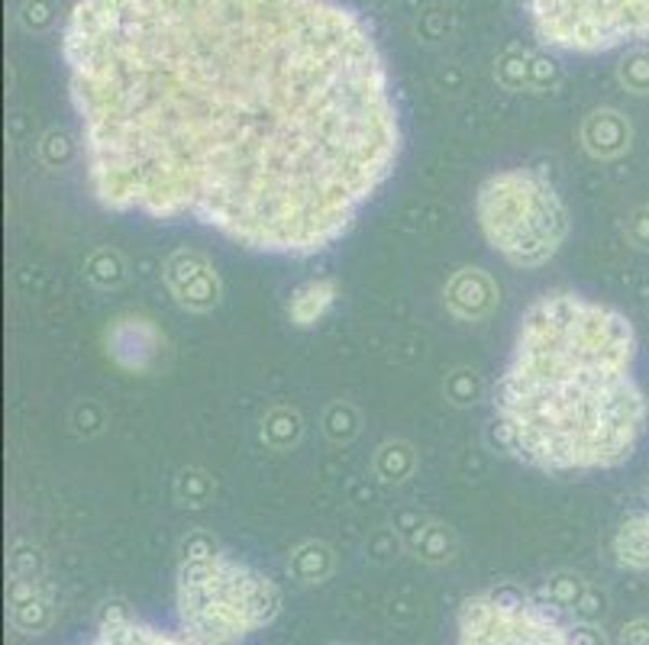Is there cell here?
<instances>
[{"mask_svg":"<svg viewBox=\"0 0 649 645\" xmlns=\"http://www.w3.org/2000/svg\"><path fill=\"white\" fill-rule=\"evenodd\" d=\"M610 556L620 568L649 571V514L627 516L610 536Z\"/></svg>","mask_w":649,"mask_h":645,"instance_id":"obj_14","label":"cell"},{"mask_svg":"<svg viewBox=\"0 0 649 645\" xmlns=\"http://www.w3.org/2000/svg\"><path fill=\"white\" fill-rule=\"evenodd\" d=\"M162 281L172 301L188 313H211L223 301V278L198 249H174L162 265Z\"/></svg>","mask_w":649,"mask_h":645,"instance_id":"obj_8","label":"cell"},{"mask_svg":"<svg viewBox=\"0 0 649 645\" xmlns=\"http://www.w3.org/2000/svg\"><path fill=\"white\" fill-rule=\"evenodd\" d=\"M494 78L498 85L508 90H523L530 87V52H523L520 45H511L498 55L494 62Z\"/></svg>","mask_w":649,"mask_h":645,"instance_id":"obj_21","label":"cell"},{"mask_svg":"<svg viewBox=\"0 0 649 645\" xmlns=\"http://www.w3.org/2000/svg\"><path fill=\"white\" fill-rule=\"evenodd\" d=\"M333 565H337L333 549L327 542L310 539L288 556V574L301 584H320L333 574Z\"/></svg>","mask_w":649,"mask_h":645,"instance_id":"obj_17","label":"cell"},{"mask_svg":"<svg viewBox=\"0 0 649 645\" xmlns=\"http://www.w3.org/2000/svg\"><path fill=\"white\" fill-rule=\"evenodd\" d=\"M359 427H362L359 410H355L352 404H347V400H337V404H330V407L323 410V432H327V439H333L337 445L352 442V439L359 436Z\"/></svg>","mask_w":649,"mask_h":645,"instance_id":"obj_23","label":"cell"},{"mask_svg":"<svg viewBox=\"0 0 649 645\" xmlns=\"http://www.w3.org/2000/svg\"><path fill=\"white\" fill-rule=\"evenodd\" d=\"M588 584L578 578V574H572V571H560V574H553L540 591H536V601H543L546 606H553V610H560V613H572V606L575 601L582 598V591H585Z\"/></svg>","mask_w":649,"mask_h":645,"instance_id":"obj_20","label":"cell"},{"mask_svg":"<svg viewBox=\"0 0 649 645\" xmlns=\"http://www.w3.org/2000/svg\"><path fill=\"white\" fill-rule=\"evenodd\" d=\"M401 533H404L407 549H411L417 559L439 565V561H449L456 556V536H453V529L443 526V523H433V519H424V516H414V526H407V529H401Z\"/></svg>","mask_w":649,"mask_h":645,"instance_id":"obj_15","label":"cell"},{"mask_svg":"<svg viewBox=\"0 0 649 645\" xmlns=\"http://www.w3.org/2000/svg\"><path fill=\"white\" fill-rule=\"evenodd\" d=\"M617 82L624 90L637 94V97H647L649 94V49L643 45H634L620 65H617Z\"/></svg>","mask_w":649,"mask_h":645,"instance_id":"obj_22","label":"cell"},{"mask_svg":"<svg viewBox=\"0 0 649 645\" xmlns=\"http://www.w3.org/2000/svg\"><path fill=\"white\" fill-rule=\"evenodd\" d=\"M620 645H649V620H634L630 626H624Z\"/></svg>","mask_w":649,"mask_h":645,"instance_id":"obj_31","label":"cell"},{"mask_svg":"<svg viewBox=\"0 0 649 645\" xmlns=\"http://www.w3.org/2000/svg\"><path fill=\"white\" fill-rule=\"evenodd\" d=\"M605 594H602L598 588H585L582 598L572 606V616H575L578 623H598L602 613H605Z\"/></svg>","mask_w":649,"mask_h":645,"instance_id":"obj_29","label":"cell"},{"mask_svg":"<svg viewBox=\"0 0 649 645\" xmlns=\"http://www.w3.org/2000/svg\"><path fill=\"white\" fill-rule=\"evenodd\" d=\"M7 601H10V623L20 633L36 636V633L49 630L55 620L52 598L45 591V578H10Z\"/></svg>","mask_w":649,"mask_h":645,"instance_id":"obj_11","label":"cell"},{"mask_svg":"<svg viewBox=\"0 0 649 645\" xmlns=\"http://www.w3.org/2000/svg\"><path fill=\"white\" fill-rule=\"evenodd\" d=\"M62 62L104 211L259 256L337 246L401 155L385 55L343 0H75Z\"/></svg>","mask_w":649,"mask_h":645,"instance_id":"obj_1","label":"cell"},{"mask_svg":"<svg viewBox=\"0 0 649 645\" xmlns=\"http://www.w3.org/2000/svg\"><path fill=\"white\" fill-rule=\"evenodd\" d=\"M52 152H58V169H65L75 155H82V139H72L68 129H49L40 142V155L43 162L52 159Z\"/></svg>","mask_w":649,"mask_h":645,"instance_id":"obj_26","label":"cell"},{"mask_svg":"<svg viewBox=\"0 0 649 645\" xmlns=\"http://www.w3.org/2000/svg\"><path fill=\"white\" fill-rule=\"evenodd\" d=\"M104 348L117 368L130 375H149L162 365L166 333L146 313H120L104 330Z\"/></svg>","mask_w":649,"mask_h":645,"instance_id":"obj_7","label":"cell"},{"mask_svg":"<svg viewBox=\"0 0 649 645\" xmlns=\"http://www.w3.org/2000/svg\"><path fill=\"white\" fill-rule=\"evenodd\" d=\"M372 472L382 484H404L407 477L417 472V452L411 442L404 439H389L379 445L375 459H372Z\"/></svg>","mask_w":649,"mask_h":645,"instance_id":"obj_16","label":"cell"},{"mask_svg":"<svg viewBox=\"0 0 649 645\" xmlns=\"http://www.w3.org/2000/svg\"><path fill=\"white\" fill-rule=\"evenodd\" d=\"M17 23L23 33H49L58 26V0H23L17 10Z\"/></svg>","mask_w":649,"mask_h":645,"instance_id":"obj_24","label":"cell"},{"mask_svg":"<svg viewBox=\"0 0 649 645\" xmlns=\"http://www.w3.org/2000/svg\"><path fill=\"white\" fill-rule=\"evenodd\" d=\"M174 497L181 507H204L214 497V481L198 469H188L174 481Z\"/></svg>","mask_w":649,"mask_h":645,"instance_id":"obj_25","label":"cell"},{"mask_svg":"<svg viewBox=\"0 0 649 645\" xmlns=\"http://www.w3.org/2000/svg\"><path fill=\"white\" fill-rule=\"evenodd\" d=\"M10 578H45L43 552L30 542H17L10 552Z\"/></svg>","mask_w":649,"mask_h":645,"instance_id":"obj_27","label":"cell"},{"mask_svg":"<svg viewBox=\"0 0 649 645\" xmlns=\"http://www.w3.org/2000/svg\"><path fill=\"white\" fill-rule=\"evenodd\" d=\"M647 514H649V494H647Z\"/></svg>","mask_w":649,"mask_h":645,"instance_id":"obj_32","label":"cell"},{"mask_svg":"<svg viewBox=\"0 0 649 645\" xmlns=\"http://www.w3.org/2000/svg\"><path fill=\"white\" fill-rule=\"evenodd\" d=\"M304 436V417L295 410V407H272L265 417H262V442L278 449V452H288L301 442Z\"/></svg>","mask_w":649,"mask_h":645,"instance_id":"obj_18","label":"cell"},{"mask_svg":"<svg viewBox=\"0 0 649 645\" xmlns=\"http://www.w3.org/2000/svg\"><path fill=\"white\" fill-rule=\"evenodd\" d=\"M174 606L191 645H240L278 616L281 591L198 529L181 542Z\"/></svg>","mask_w":649,"mask_h":645,"instance_id":"obj_3","label":"cell"},{"mask_svg":"<svg viewBox=\"0 0 649 645\" xmlns=\"http://www.w3.org/2000/svg\"><path fill=\"white\" fill-rule=\"evenodd\" d=\"M563 78V65L546 55V52H533L530 55V87L533 90H553Z\"/></svg>","mask_w":649,"mask_h":645,"instance_id":"obj_28","label":"cell"},{"mask_svg":"<svg viewBox=\"0 0 649 645\" xmlns=\"http://www.w3.org/2000/svg\"><path fill=\"white\" fill-rule=\"evenodd\" d=\"M634 323L578 291H546L520 313L494 385V436L543 474H592L630 462L647 432Z\"/></svg>","mask_w":649,"mask_h":645,"instance_id":"obj_2","label":"cell"},{"mask_svg":"<svg viewBox=\"0 0 649 645\" xmlns=\"http://www.w3.org/2000/svg\"><path fill=\"white\" fill-rule=\"evenodd\" d=\"M459 645H578L560 610L514 591H485L459 610Z\"/></svg>","mask_w":649,"mask_h":645,"instance_id":"obj_6","label":"cell"},{"mask_svg":"<svg viewBox=\"0 0 649 645\" xmlns=\"http://www.w3.org/2000/svg\"><path fill=\"white\" fill-rule=\"evenodd\" d=\"M337 301H340V284H337V278L320 275V278H307L304 284H298V288L291 291L288 303H285V310H288L291 326H298V330H313V326L333 310V303Z\"/></svg>","mask_w":649,"mask_h":645,"instance_id":"obj_13","label":"cell"},{"mask_svg":"<svg viewBox=\"0 0 649 645\" xmlns=\"http://www.w3.org/2000/svg\"><path fill=\"white\" fill-rule=\"evenodd\" d=\"M82 645H191L184 636H172L166 630H156L149 623L132 620L127 610H104L97 633Z\"/></svg>","mask_w":649,"mask_h":645,"instance_id":"obj_12","label":"cell"},{"mask_svg":"<svg viewBox=\"0 0 649 645\" xmlns=\"http://www.w3.org/2000/svg\"><path fill=\"white\" fill-rule=\"evenodd\" d=\"M578 139H582V149L598 159V162H610V159H620L630 142H634V127L630 120L614 110V107H602V110H592L585 120H582V129H578Z\"/></svg>","mask_w":649,"mask_h":645,"instance_id":"obj_10","label":"cell"},{"mask_svg":"<svg viewBox=\"0 0 649 645\" xmlns=\"http://www.w3.org/2000/svg\"><path fill=\"white\" fill-rule=\"evenodd\" d=\"M624 233H627V239H630V246H634V249L649 252V204L637 207L634 214L627 216V226H624Z\"/></svg>","mask_w":649,"mask_h":645,"instance_id":"obj_30","label":"cell"},{"mask_svg":"<svg viewBox=\"0 0 649 645\" xmlns=\"http://www.w3.org/2000/svg\"><path fill=\"white\" fill-rule=\"evenodd\" d=\"M476 219L485 243L514 268H540L568 239V211L536 169H504L481 181Z\"/></svg>","mask_w":649,"mask_h":645,"instance_id":"obj_4","label":"cell"},{"mask_svg":"<svg viewBox=\"0 0 649 645\" xmlns=\"http://www.w3.org/2000/svg\"><path fill=\"white\" fill-rule=\"evenodd\" d=\"M550 52L602 55L649 43V0H523Z\"/></svg>","mask_w":649,"mask_h":645,"instance_id":"obj_5","label":"cell"},{"mask_svg":"<svg viewBox=\"0 0 649 645\" xmlns=\"http://www.w3.org/2000/svg\"><path fill=\"white\" fill-rule=\"evenodd\" d=\"M85 281L97 291H117L127 281V258L110 246H100L85 258Z\"/></svg>","mask_w":649,"mask_h":645,"instance_id":"obj_19","label":"cell"},{"mask_svg":"<svg viewBox=\"0 0 649 645\" xmlns=\"http://www.w3.org/2000/svg\"><path fill=\"white\" fill-rule=\"evenodd\" d=\"M446 310L462 320V323H478L488 320L498 307V284L488 271L481 268H459L443 288Z\"/></svg>","mask_w":649,"mask_h":645,"instance_id":"obj_9","label":"cell"}]
</instances>
